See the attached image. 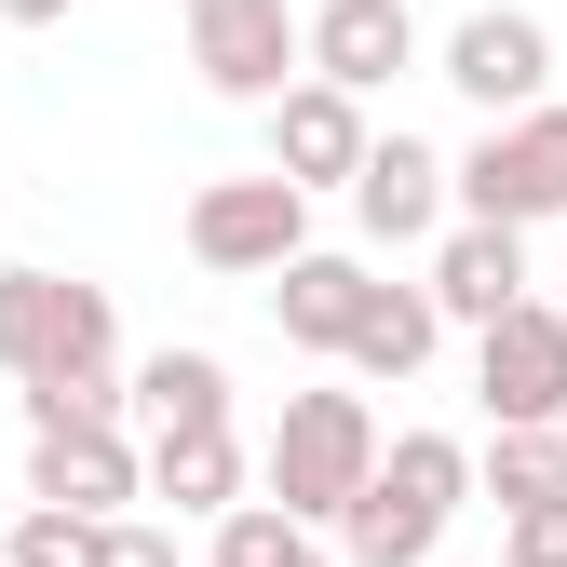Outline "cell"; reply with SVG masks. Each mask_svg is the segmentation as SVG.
<instances>
[{
    "instance_id": "obj_1",
    "label": "cell",
    "mask_w": 567,
    "mask_h": 567,
    "mask_svg": "<svg viewBox=\"0 0 567 567\" xmlns=\"http://www.w3.org/2000/svg\"><path fill=\"white\" fill-rule=\"evenodd\" d=\"M460 501H473V446L460 433H392L379 473H365V501L338 514V567H433Z\"/></svg>"
},
{
    "instance_id": "obj_2",
    "label": "cell",
    "mask_w": 567,
    "mask_h": 567,
    "mask_svg": "<svg viewBox=\"0 0 567 567\" xmlns=\"http://www.w3.org/2000/svg\"><path fill=\"white\" fill-rule=\"evenodd\" d=\"M365 473H379V405L365 392H284L270 446H257V486H270L284 514L338 540V514L365 501Z\"/></svg>"
},
{
    "instance_id": "obj_3",
    "label": "cell",
    "mask_w": 567,
    "mask_h": 567,
    "mask_svg": "<svg viewBox=\"0 0 567 567\" xmlns=\"http://www.w3.org/2000/svg\"><path fill=\"white\" fill-rule=\"evenodd\" d=\"M54 365H122V311L109 284H68V270H0V379H54Z\"/></svg>"
},
{
    "instance_id": "obj_4",
    "label": "cell",
    "mask_w": 567,
    "mask_h": 567,
    "mask_svg": "<svg viewBox=\"0 0 567 567\" xmlns=\"http://www.w3.org/2000/svg\"><path fill=\"white\" fill-rule=\"evenodd\" d=\"M460 217H501V230H540L567 217V109H514V122H486L473 150H460Z\"/></svg>"
},
{
    "instance_id": "obj_5",
    "label": "cell",
    "mask_w": 567,
    "mask_h": 567,
    "mask_svg": "<svg viewBox=\"0 0 567 567\" xmlns=\"http://www.w3.org/2000/svg\"><path fill=\"white\" fill-rule=\"evenodd\" d=\"M189 68H203V95L270 109L311 68V14L298 0H189Z\"/></svg>"
},
{
    "instance_id": "obj_6",
    "label": "cell",
    "mask_w": 567,
    "mask_h": 567,
    "mask_svg": "<svg viewBox=\"0 0 567 567\" xmlns=\"http://www.w3.org/2000/svg\"><path fill=\"white\" fill-rule=\"evenodd\" d=\"M298 244H311V189L284 176V163H270V176H217V189H189V257H203V270H257V284H270Z\"/></svg>"
},
{
    "instance_id": "obj_7",
    "label": "cell",
    "mask_w": 567,
    "mask_h": 567,
    "mask_svg": "<svg viewBox=\"0 0 567 567\" xmlns=\"http://www.w3.org/2000/svg\"><path fill=\"white\" fill-rule=\"evenodd\" d=\"M473 405L486 419H567V311L514 298L501 324H473Z\"/></svg>"
},
{
    "instance_id": "obj_8",
    "label": "cell",
    "mask_w": 567,
    "mask_h": 567,
    "mask_svg": "<svg viewBox=\"0 0 567 567\" xmlns=\"http://www.w3.org/2000/svg\"><path fill=\"white\" fill-rule=\"evenodd\" d=\"M365 150H379V122H365V95H351V82L298 68V82L270 95V163L298 176V189H351V176H365Z\"/></svg>"
},
{
    "instance_id": "obj_9",
    "label": "cell",
    "mask_w": 567,
    "mask_h": 567,
    "mask_svg": "<svg viewBox=\"0 0 567 567\" xmlns=\"http://www.w3.org/2000/svg\"><path fill=\"white\" fill-rule=\"evenodd\" d=\"M446 82H460L486 122L540 109V95H554V28H540V14H514V0H486V14H460V28H446Z\"/></svg>"
},
{
    "instance_id": "obj_10",
    "label": "cell",
    "mask_w": 567,
    "mask_h": 567,
    "mask_svg": "<svg viewBox=\"0 0 567 567\" xmlns=\"http://www.w3.org/2000/svg\"><path fill=\"white\" fill-rule=\"evenodd\" d=\"M446 217H460V163L419 150V135H379L365 176H351V230L365 244H446Z\"/></svg>"
},
{
    "instance_id": "obj_11",
    "label": "cell",
    "mask_w": 567,
    "mask_h": 567,
    "mask_svg": "<svg viewBox=\"0 0 567 567\" xmlns=\"http://www.w3.org/2000/svg\"><path fill=\"white\" fill-rule=\"evenodd\" d=\"M28 501L122 514V501H150V460L122 446V419H54V433H28Z\"/></svg>"
},
{
    "instance_id": "obj_12",
    "label": "cell",
    "mask_w": 567,
    "mask_h": 567,
    "mask_svg": "<svg viewBox=\"0 0 567 567\" xmlns=\"http://www.w3.org/2000/svg\"><path fill=\"white\" fill-rule=\"evenodd\" d=\"M365 298H379V270H365V257H324V244H298V257L270 270V324L298 338V351H351Z\"/></svg>"
},
{
    "instance_id": "obj_13",
    "label": "cell",
    "mask_w": 567,
    "mask_h": 567,
    "mask_svg": "<svg viewBox=\"0 0 567 567\" xmlns=\"http://www.w3.org/2000/svg\"><path fill=\"white\" fill-rule=\"evenodd\" d=\"M433 298H446V324H501V311L527 298V230H501V217H446V244H433Z\"/></svg>"
},
{
    "instance_id": "obj_14",
    "label": "cell",
    "mask_w": 567,
    "mask_h": 567,
    "mask_svg": "<svg viewBox=\"0 0 567 567\" xmlns=\"http://www.w3.org/2000/svg\"><path fill=\"white\" fill-rule=\"evenodd\" d=\"M311 68L351 82V95H379V82L419 68V14H405V0H324V14H311Z\"/></svg>"
},
{
    "instance_id": "obj_15",
    "label": "cell",
    "mask_w": 567,
    "mask_h": 567,
    "mask_svg": "<svg viewBox=\"0 0 567 567\" xmlns=\"http://www.w3.org/2000/svg\"><path fill=\"white\" fill-rule=\"evenodd\" d=\"M473 501H501V514L567 501V419H486V446H473Z\"/></svg>"
},
{
    "instance_id": "obj_16",
    "label": "cell",
    "mask_w": 567,
    "mask_h": 567,
    "mask_svg": "<svg viewBox=\"0 0 567 567\" xmlns=\"http://www.w3.org/2000/svg\"><path fill=\"white\" fill-rule=\"evenodd\" d=\"M150 501H176V514H203V527H217V514L244 501V433H230V419L150 433Z\"/></svg>"
},
{
    "instance_id": "obj_17",
    "label": "cell",
    "mask_w": 567,
    "mask_h": 567,
    "mask_svg": "<svg viewBox=\"0 0 567 567\" xmlns=\"http://www.w3.org/2000/svg\"><path fill=\"white\" fill-rule=\"evenodd\" d=\"M433 338H446V298H433V284H379L338 365H351V379H419V365H433Z\"/></svg>"
},
{
    "instance_id": "obj_18",
    "label": "cell",
    "mask_w": 567,
    "mask_h": 567,
    "mask_svg": "<svg viewBox=\"0 0 567 567\" xmlns=\"http://www.w3.org/2000/svg\"><path fill=\"white\" fill-rule=\"evenodd\" d=\"M203 567H338V554H324V527H298L284 501H230L217 540H203Z\"/></svg>"
},
{
    "instance_id": "obj_19",
    "label": "cell",
    "mask_w": 567,
    "mask_h": 567,
    "mask_svg": "<svg viewBox=\"0 0 567 567\" xmlns=\"http://www.w3.org/2000/svg\"><path fill=\"white\" fill-rule=\"evenodd\" d=\"M135 405H150V433L230 419V365H217V351H150V365H135Z\"/></svg>"
},
{
    "instance_id": "obj_20",
    "label": "cell",
    "mask_w": 567,
    "mask_h": 567,
    "mask_svg": "<svg viewBox=\"0 0 567 567\" xmlns=\"http://www.w3.org/2000/svg\"><path fill=\"white\" fill-rule=\"evenodd\" d=\"M14 405H28V433H54V419H122L135 379H122V365H54V379H28Z\"/></svg>"
},
{
    "instance_id": "obj_21",
    "label": "cell",
    "mask_w": 567,
    "mask_h": 567,
    "mask_svg": "<svg viewBox=\"0 0 567 567\" xmlns=\"http://www.w3.org/2000/svg\"><path fill=\"white\" fill-rule=\"evenodd\" d=\"M95 527H109V514L28 501V514H14V540H0V567H95Z\"/></svg>"
},
{
    "instance_id": "obj_22",
    "label": "cell",
    "mask_w": 567,
    "mask_h": 567,
    "mask_svg": "<svg viewBox=\"0 0 567 567\" xmlns=\"http://www.w3.org/2000/svg\"><path fill=\"white\" fill-rule=\"evenodd\" d=\"M501 567H567V501H540V514H501Z\"/></svg>"
},
{
    "instance_id": "obj_23",
    "label": "cell",
    "mask_w": 567,
    "mask_h": 567,
    "mask_svg": "<svg viewBox=\"0 0 567 567\" xmlns=\"http://www.w3.org/2000/svg\"><path fill=\"white\" fill-rule=\"evenodd\" d=\"M95 567H176V527H135V514H109V527H95Z\"/></svg>"
},
{
    "instance_id": "obj_24",
    "label": "cell",
    "mask_w": 567,
    "mask_h": 567,
    "mask_svg": "<svg viewBox=\"0 0 567 567\" xmlns=\"http://www.w3.org/2000/svg\"><path fill=\"white\" fill-rule=\"evenodd\" d=\"M68 14V0H0V28H54Z\"/></svg>"
}]
</instances>
